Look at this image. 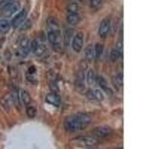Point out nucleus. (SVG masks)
Listing matches in <instances>:
<instances>
[{
	"instance_id": "obj_1",
	"label": "nucleus",
	"mask_w": 149,
	"mask_h": 149,
	"mask_svg": "<svg viewBox=\"0 0 149 149\" xmlns=\"http://www.w3.org/2000/svg\"><path fill=\"white\" fill-rule=\"evenodd\" d=\"M93 121V115L91 113H85V112H81V113H76L73 116H69L64 119L63 127L67 133H76L84 130L85 127H88Z\"/></svg>"
},
{
	"instance_id": "obj_2",
	"label": "nucleus",
	"mask_w": 149,
	"mask_h": 149,
	"mask_svg": "<svg viewBox=\"0 0 149 149\" xmlns=\"http://www.w3.org/2000/svg\"><path fill=\"white\" fill-rule=\"evenodd\" d=\"M46 37L49 43L52 45V48L55 51L61 49V40H63V36H61V27L57 18L49 17L46 19Z\"/></svg>"
},
{
	"instance_id": "obj_3",
	"label": "nucleus",
	"mask_w": 149,
	"mask_h": 149,
	"mask_svg": "<svg viewBox=\"0 0 149 149\" xmlns=\"http://www.w3.org/2000/svg\"><path fill=\"white\" fill-rule=\"evenodd\" d=\"M72 143L73 146H81V148H95L98 145V140L93 136H81V137L73 139Z\"/></svg>"
},
{
	"instance_id": "obj_4",
	"label": "nucleus",
	"mask_w": 149,
	"mask_h": 149,
	"mask_svg": "<svg viewBox=\"0 0 149 149\" xmlns=\"http://www.w3.org/2000/svg\"><path fill=\"white\" fill-rule=\"evenodd\" d=\"M30 51L36 55V57H42L45 52H46V45H45V40L42 37H37L33 42H30Z\"/></svg>"
},
{
	"instance_id": "obj_5",
	"label": "nucleus",
	"mask_w": 149,
	"mask_h": 149,
	"mask_svg": "<svg viewBox=\"0 0 149 149\" xmlns=\"http://www.w3.org/2000/svg\"><path fill=\"white\" fill-rule=\"evenodd\" d=\"M19 2L18 0H12L10 3H8L6 6H3L2 8V14H3V17H14L17 12H19Z\"/></svg>"
},
{
	"instance_id": "obj_6",
	"label": "nucleus",
	"mask_w": 149,
	"mask_h": 149,
	"mask_svg": "<svg viewBox=\"0 0 149 149\" xmlns=\"http://www.w3.org/2000/svg\"><path fill=\"white\" fill-rule=\"evenodd\" d=\"M93 136L97 139H107L112 136V130L109 127H97L93 130Z\"/></svg>"
},
{
	"instance_id": "obj_7",
	"label": "nucleus",
	"mask_w": 149,
	"mask_h": 149,
	"mask_svg": "<svg viewBox=\"0 0 149 149\" xmlns=\"http://www.w3.org/2000/svg\"><path fill=\"white\" fill-rule=\"evenodd\" d=\"M72 46L76 52H79L81 49L84 48V34L82 33H74L73 39H72Z\"/></svg>"
},
{
	"instance_id": "obj_8",
	"label": "nucleus",
	"mask_w": 149,
	"mask_h": 149,
	"mask_svg": "<svg viewBox=\"0 0 149 149\" xmlns=\"http://www.w3.org/2000/svg\"><path fill=\"white\" fill-rule=\"evenodd\" d=\"M86 95H88V98H91V100H97V102L104 100V93L100 88H91V90H88V91H86Z\"/></svg>"
},
{
	"instance_id": "obj_9",
	"label": "nucleus",
	"mask_w": 149,
	"mask_h": 149,
	"mask_svg": "<svg viewBox=\"0 0 149 149\" xmlns=\"http://www.w3.org/2000/svg\"><path fill=\"white\" fill-rule=\"evenodd\" d=\"M18 52L21 57H27L30 52V40L27 37H22L21 42H19V48H18Z\"/></svg>"
},
{
	"instance_id": "obj_10",
	"label": "nucleus",
	"mask_w": 149,
	"mask_h": 149,
	"mask_svg": "<svg viewBox=\"0 0 149 149\" xmlns=\"http://www.w3.org/2000/svg\"><path fill=\"white\" fill-rule=\"evenodd\" d=\"M27 19V9H21V12L14 18V21H10L12 22V27H15V29H19L21 27V24Z\"/></svg>"
},
{
	"instance_id": "obj_11",
	"label": "nucleus",
	"mask_w": 149,
	"mask_h": 149,
	"mask_svg": "<svg viewBox=\"0 0 149 149\" xmlns=\"http://www.w3.org/2000/svg\"><path fill=\"white\" fill-rule=\"evenodd\" d=\"M95 84H98L100 85V90L106 94V95H113V91H112L110 88H109V85H107V81L103 78V76H97V81H95Z\"/></svg>"
},
{
	"instance_id": "obj_12",
	"label": "nucleus",
	"mask_w": 149,
	"mask_h": 149,
	"mask_svg": "<svg viewBox=\"0 0 149 149\" xmlns=\"http://www.w3.org/2000/svg\"><path fill=\"white\" fill-rule=\"evenodd\" d=\"M109 29H110V19L104 18L100 22V27H98V36H100V37H106L107 33H109Z\"/></svg>"
},
{
	"instance_id": "obj_13",
	"label": "nucleus",
	"mask_w": 149,
	"mask_h": 149,
	"mask_svg": "<svg viewBox=\"0 0 149 149\" xmlns=\"http://www.w3.org/2000/svg\"><path fill=\"white\" fill-rule=\"evenodd\" d=\"M74 86H76V90H79V91H82L85 88V78H84L82 72L76 73V78H74Z\"/></svg>"
},
{
	"instance_id": "obj_14",
	"label": "nucleus",
	"mask_w": 149,
	"mask_h": 149,
	"mask_svg": "<svg viewBox=\"0 0 149 149\" xmlns=\"http://www.w3.org/2000/svg\"><path fill=\"white\" fill-rule=\"evenodd\" d=\"M67 26L70 27H74V26H78L79 21H81V14H69L67 12Z\"/></svg>"
},
{
	"instance_id": "obj_15",
	"label": "nucleus",
	"mask_w": 149,
	"mask_h": 149,
	"mask_svg": "<svg viewBox=\"0 0 149 149\" xmlns=\"http://www.w3.org/2000/svg\"><path fill=\"white\" fill-rule=\"evenodd\" d=\"M18 95H19V102H21L24 106H27V104L31 103V97H30V94H29L26 90H19V91H18Z\"/></svg>"
},
{
	"instance_id": "obj_16",
	"label": "nucleus",
	"mask_w": 149,
	"mask_h": 149,
	"mask_svg": "<svg viewBox=\"0 0 149 149\" xmlns=\"http://www.w3.org/2000/svg\"><path fill=\"white\" fill-rule=\"evenodd\" d=\"M46 102H48L49 104H52V106H58V104L61 103L58 93H49V94L46 95Z\"/></svg>"
},
{
	"instance_id": "obj_17",
	"label": "nucleus",
	"mask_w": 149,
	"mask_h": 149,
	"mask_svg": "<svg viewBox=\"0 0 149 149\" xmlns=\"http://www.w3.org/2000/svg\"><path fill=\"white\" fill-rule=\"evenodd\" d=\"M61 36H63V39H64V45L69 46V43L73 39V30L69 29V26H67V29H64V31H61Z\"/></svg>"
},
{
	"instance_id": "obj_18",
	"label": "nucleus",
	"mask_w": 149,
	"mask_h": 149,
	"mask_svg": "<svg viewBox=\"0 0 149 149\" xmlns=\"http://www.w3.org/2000/svg\"><path fill=\"white\" fill-rule=\"evenodd\" d=\"M12 27V22L6 18H0V33H8Z\"/></svg>"
},
{
	"instance_id": "obj_19",
	"label": "nucleus",
	"mask_w": 149,
	"mask_h": 149,
	"mask_svg": "<svg viewBox=\"0 0 149 149\" xmlns=\"http://www.w3.org/2000/svg\"><path fill=\"white\" fill-rule=\"evenodd\" d=\"M0 103H2V107H3L6 112H8V110H10V107L14 106V104H12V95H10V94L5 95V97L2 98V102H0Z\"/></svg>"
},
{
	"instance_id": "obj_20",
	"label": "nucleus",
	"mask_w": 149,
	"mask_h": 149,
	"mask_svg": "<svg viewBox=\"0 0 149 149\" xmlns=\"http://www.w3.org/2000/svg\"><path fill=\"white\" fill-rule=\"evenodd\" d=\"M67 12L69 14H79L81 12V5L78 2H70L67 5Z\"/></svg>"
},
{
	"instance_id": "obj_21",
	"label": "nucleus",
	"mask_w": 149,
	"mask_h": 149,
	"mask_svg": "<svg viewBox=\"0 0 149 149\" xmlns=\"http://www.w3.org/2000/svg\"><path fill=\"white\" fill-rule=\"evenodd\" d=\"M97 81V74H95V70L90 69L88 72H86V84L88 85H94Z\"/></svg>"
},
{
	"instance_id": "obj_22",
	"label": "nucleus",
	"mask_w": 149,
	"mask_h": 149,
	"mask_svg": "<svg viewBox=\"0 0 149 149\" xmlns=\"http://www.w3.org/2000/svg\"><path fill=\"white\" fill-rule=\"evenodd\" d=\"M85 58H86V61H93V60H95V55H94V46H93V45H90V46H86V48H85Z\"/></svg>"
},
{
	"instance_id": "obj_23",
	"label": "nucleus",
	"mask_w": 149,
	"mask_h": 149,
	"mask_svg": "<svg viewBox=\"0 0 149 149\" xmlns=\"http://www.w3.org/2000/svg\"><path fill=\"white\" fill-rule=\"evenodd\" d=\"M113 86L116 90H121L122 88V73H118L113 76Z\"/></svg>"
},
{
	"instance_id": "obj_24",
	"label": "nucleus",
	"mask_w": 149,
	"mask_h": 149,
	"mask_svg": "<svg viewBox=\"0 0 149 149\" xmlns=\"http://www.w3.org/2000/svg\"><path fill=\"white\" fill-rule=\"evenodd\" d=\"M102 54H103V45H102V43L94 45V55H95V60H100V58H102Z\"/></svg>"
},
{
	"instance_id": "obj_25",
	"label": "nucleus",
	"mask_w": 149,
	"mask_h": 149,
	"mask_svg": "<svg viewBox=\"0 0 149 149\" xmlns=\"http://www.w3.org/2000/svg\"><path fill=\"white\" fill-rule=\"evenodd\" d=\"M27 116H29V118H33V116H36V106L27 104Z\"/></svg>"
},
{
	"instance_id": "obj_26",
	"label": "nucleus",
	"mask_w": 149,
	"mask_h": 149,
	"mask_svg": "<svg viewBox=\"0 0 149 149\" xmlns=\"http://www.w3.org/2000/svg\"><path fill=\"white\" fill-rule=\"evenodd\" d=\"M90 2H91V6H94V8L102 5V0H90Z\"/></svg>"
},
{
	"instance_id": "obj_27",
	"label": "nucleus",
	"mask_w": 149,
	"mask_h": 149,
	"mask_svg": "<svg viewBox=\"0 0 149 149\" xmlns=\"http://www.w3.org/2000/svg\"><path fill=\"white\" fill-rule=\"evenodd\" d=\"M49 86H51V90H52L54 93H58V85H57V82H51V85H49Z\"/></svg>"
}]
</instances>
